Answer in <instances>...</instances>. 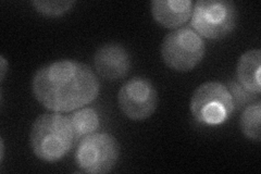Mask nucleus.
Returning a JSON list of instances; mask_svg holds the SVG:
<instances>
[{"mask_svg": "<svg viewBox=\"0 0 261 174\" xmlns=\"http://www.w3.org/2000/svg\"><path fill=\"white\" fill-rule=\"evenodd\" d=\"M190 108L194 119L198 123L216 127L231 118L235 106L227 86L221 82L210 81L195 89Z\"/></svg>", "mask_w": 261, "mask_h": 174, "instance_id": "nucleus-4", "label": "nucleus"}, {"mask_svg": "<svg viewBox=\"0 0 261 174\" xmlns=\"http://www.w3.org/2000/svg\"><path fill=\"white\" fill-rule=\"evenodd\" d=\"M160 53L167 67L177 72H189L203 59L206 44L192 28H179L163 38Z\"/></svg>", "mask_w": 261, "mask_h": 174, "instance_id": "nucleus-5", "label": "nucleus"}, {"mask_svg": "<svg viewBox=\"0 0 261 174\" xmlns=\"http://www.w3.org/2000/svg\"><path fill=\"white\" fill-rule=\"evenodd\" d=\"M0 144H2V146H0V151H2V155H0V162L3 163L4 157H5V144H4L3 138H0Z\"/></svg>", "mask_w": 261, "mask_h": 174, "instance_id": "nucleus-16", "label": "nucleus"}, {"mask_svg": "<svg viewBox=\"0 0 261 174\" xmlns=\"http://www.w3.org/2000/svg\"><path fill=\"white\" fill-rule=\"evenodd\" d=\"M7 70H8V62L5 59V57L2 56V57H0V81H2V83L5 80V76H6Z\"/></svg>", "mask_w": 261, "mask_h": 174, "instance_id": "nucleus-15", "label": "nucleus"}, {"mask_svg": "<svg viewBox=\"0 0 261 174\" xmlns=\"http://www.w3.org/2000/svg\"><path fill=\"white\" fill-rule=\"evenodd\" d=\"M74 132L69 117L58 112L44 113L34 121L30 133L33 154L45 162L63 159L74 143Z\"/></svg>", "mask_w": 261, "mask_h": 174, "instance_id": "nucleus-2", "label": "nucleus"}, {"mask_svg": "<svg viewBox=\"0 0 261 174\" xmlns=\"http://www.w3.org/2000/svg\"><path fill=\"white\" fill-rule=\"evenodd\" d=\"M239 11L228 0H198L193 7L191 27L201 37L217 40L236 29Z\"/></svg>", "mask_w": 261, "mask_h": 174, "instance_id": "nucleus-3", "label": "nucleus"}, {"mask_svg": "<svg viewBox=\"0 0 261 174\" xmlns=\"http://www.w3.org/2000/svg\"><path fill=\"white\" fill-rule=\"evenodd\" d=\"M260 121H261V102H252L245 108L241 119L240 128L242 133L248 139L260 142Z\"/></svg>", "mask_w": 261, "mask_h": 174, "instance_id": "nucleus-12", "label": "nucleus"}, {"mask_svg": "<svg viewBox=\"0 0 261 174\" xmlns=\"http://www.w3.org/2000/svg\"><path fill=\"white\" fill-rule=\"evenodd\" d=\"M120 157V145L109 133H93L81 138L74 161L84 173L105 174L116 167Z\"/></svg>", "mask_w": 261, "mask_h": 174, "instance_id": "nucleus-6", "label": "nucleus"}, {"mask_svg": "<svg viewBox=\"0 0 261 174\" xmlns=\"http://www.w3.org/2000/svg\"><path fill=\"white\" fill-rule=\"evenodd\" d=\"M194 4L191 0H153L151 14L166 29L176 30L191 19Z\"/></svg>", "mask_w": 261, "mask_h": 174, "instance_id": "nucleus-9", "label": "nucleus"}, {"mask_svg": "<svg viewBox=\"0 0 261 174\" xmlns=\"http://www.w3.org/2000/svg\"><path fill=\"white\" fill-rule=\"evenodd\" d=\"M69 119L74 132L75 140L96 133L100 126L99 114L93 108H81L69 115Z\"/></svg>", "mask_w": 261, "mask_h": 174, "instance_id": "nucleus-11", "label": "nucleus"}, {"mask_svg": "<svg viewBox=\"0 0 261 174\" xmlns=\"http://www.w3.org/2000/svg\"><path fill=\"white\" fill-rule=\"evenodd\" d=\"M158 102L157 89L152 83L141 77L126 81L118 94L120 110L133 121H143L151 117L157 109Z\"/></svg>", "mask_w": 261, "mask_h": 174, "instance_id": "nucleus-7", "label": "nucleus"}, {"mask_svg": "<svg viewBox=\"0 0 261 174\" xmlns=\"http://www.w3.org/2000/svg\"><path fill=\"white\" fill-rule=\"evenodd\" d=\"M100 83L89 65L75 60H58L39 68L32 79L36 101L53 112L75 111L93 103Z\"/></svg>", "mask_w": 261, "mask_h": 174, "instance_id": "nucleus-1", "label": "nucleus"}, {"mask_svg": "<svg viewBox=\"0 0 261 174\" xmlns=\"http://www.w3.org/2000/svg\"><path fill=\"white\" fill-rule=\"evenodd\" d=\"M94 65L98 76L106 81H119L126 77L130 69V58L126 49L118 43H108L99 47L94 56Z\"/></svg>", "mask_w": 261, "mask_h": 174, "instance_id": "nucleus-8", "label": "nucleus"}, {"mask_svg": "<svg viewBox=\"0 0 261 174\" xmlns=\"http://www.w3.org/2000/svg\"><path fill=\"white\" fill-rule=\"evenodd\" d=\"M260 71V49H250L241 56L236 65V79L245 89L256 96H259L261 93Z\"/></svg>", "mask_w": 261, "mask_h": 174, "instance_id": "nucleus-10", "label": "nucleus"}, {"mask_svg": "<svg viewBox=\"0 0 261 174\" xmlns=\"http://www.w3.org/2000/svg\"><path fill=\"white\" fill-rule=\"evenodd\" d=\"M31 5L35 8V10L40 14L46 16H60L69 12L75 2H40L35 0Z\"/></svg>", "mask_w": 261, "mask_h": 174, "instance_id": "nucleus-13", "label": "nucleus"}, {"mask_svg": "<svg viewBox=\"0 0 261 174\" xmlns=\"http://www.w3.org/2000/svg\"><path fill=\"white\" fill-rule=\"evenodd\" d=\"M228 90H230V93L233 97V101H234V106L235 108H240L244 105H246L248 103H252L254 102V94L249 93L248 90L245 89L239 82H235V81H231L228 82V84L226 85Z\"/></svg>", "mask_w": 261, "mask_h": 174, "instance_id": "nucleus-14", "label": "nucleus"}]
</instances>
